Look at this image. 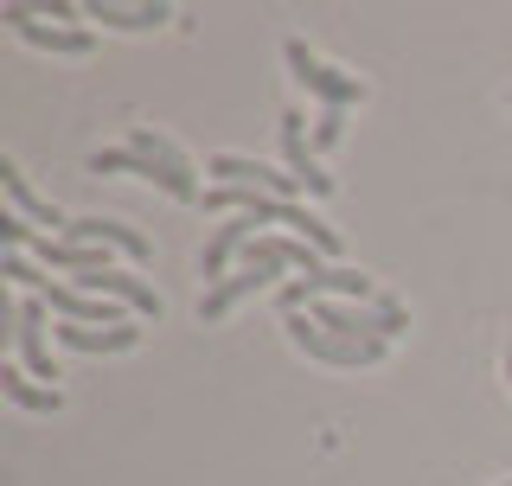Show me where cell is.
I'll use <instances>...</instances> for the list:
<instances>
[{
    "instance_id": "6",
    "label": "cell",
    "mask_w": 512,
    "mask_h": 486,
    "mask_svg": "<svg viewBox=\"0 0 512 486\" xmlns=\"http://www.w3.org/2000/svg\"><path fill=\"white\" fill-rule=\"evenodd\" d=\"M77 282H84V295H103V301H116V307H128V314H141V320H160V295H154V282H141V275H128V269L77 275Z\"/></svg>"
},
{
    "instance_id": "16",
    "label": "cell",
    "mask_w": 512,
    "mask_h": 486,
    "mask_svg": "<svg viewBox=\"0 0 512 486\" xmlns=\"http://www.w3.org/2000/svg\"><path fill=\"white\" fill-rule=\"evenodd\" d=\"M506 378H512V352H506Z\"/></svg>"
},
{
    "instance_id": "2",
    "label": "cell",
    "mask_w": 512,
    "mask_h": 486,
    "mask_svg": "<svg viewBox=\"0 0 512 486\" xmlns=\"http://www.w3.org/2000/svg\"><path fill=\"white\" fill-rule=\"evenodd\" d=\"M282 327H288V339H295L308 359H320V365H378L384 346H391V339H365V346H352V339H333V333H320L308 314H282Z\"/></svg>"
},
{
    "instance_id": "14",
    "label": "cell",
    "mask_w": 512,
    "mask_h": 486,
    "mask_svg": "<svg viewBox=\"0 0 512 486\" xmlns=\"http://www.w3.org/2000/svg\"><path fill=\"white\" fill-rule=\"evenodd\" d=\"M0 391L20 403V410H39V416H58L64 410V391H58V384H32L26 365H0Z\"/></svg>"
},
{
    "instance_id": "4",
    "label": "cell",
    "mask_w": 512,
    "mask_h": 486,
    "mask_svg": "<svg viewBox=\"0 0 512 486\" xmlns=\"http://www.w3.org/2000/svg\"><path fill=\"white\" fill-rule=\"evenodd\" d=\"M13 346H20L26 378H58L52 339H45V301H39V295H26L20 307H13Z\"/></svg>"
},
{
    "instance_id": "15",
    "label": "cell",
    "mask_w": 512,
    "mask_h": 486,
    "mask_svg": "<svg viewBox=\"0 0 512 486\" xmlns=\"http://www.w3.org/2000/svg\"><path fill=\"white\" fill-rule=\"evenodd\" d=\"M340 128H346V109H320V122H314V148H333V141H340Z\"/></svg>"
},
{
    "instance_id": "3",
    "label": "cell",
    "mask_w": 512,
    "mask_h": 486,
    "mask_svg": "<svg viewBox=\"0 0 512 486\" xmlns=\"http://www.w3.org/2000/svg\"><path fill=\"white\" fill-rule=\"evenodd\" d=\"M90 173H135V180H154L160 192H173V199H199V180L192 173H180V167H160V160H148V154H135V148H96L90 154Z\"/></svg>"
},
{
    "instance_id": "9",
    "label": "cell",
    "mask_w": 512,
    "mask_h": 486,
    "mask_svg": "<svg viewBox=\"0 0 512 486\" xmlns=\"http://www.w3.org/2000/svg\"><path fill=\"white\" fill-rule=\"evenodd\" d=\"M276 275H282V269H237V275H224L218 288H205V301H199V320H205V327H218V320L231 314L237 301H244V295H256V288H269Z\"/></svg>"
},
{
    "instance_id": "17",
    "label": "cell",
    "mask_w": 512,
    "mask_h": 486,
    "mask_svg": "<svg viewBox=\"0 0 512 486\" xmlns=\"http://www.w3.org/2000/svg\"><path fill=\"white\" fill-rule=\"evenodd\" d=\"M506 486H512V480H506Z\"/></svg>"
},
{
    "instance_id": "12",
    "label": "cell",
    "mask_w": 512,
    "mask_h": 486,
    "mask_svg": "<svg viewBox=\"0 0 512 486\" xmlns=\"http://www.w3.org/2000/svg\"><path fill=\"white\" fill-rule=\"evenodd\" d=\"M250 224H256V218H231V224H218V231L205 237V250H199V269H205V282H212V288L224 282V263H231V256H237V250H244V243L256 237Z\"/></svg>"
},
{
    "instance_id": "11",
    "label": "cell",
    "mask_w": 512,
    "mask_h": 486,
    "mask_svg": "<svg viewBox=\"0 0 512 486\" xmlns=\"http://www.w3.org/2000/svg\"><path fill=\"white\" fill-rule=\"evenodd\" d=\"M0 192H7V205H13L26 224H52V231H64V224H71V218H58V205H45L39 192L26 186V173L13 167V160H0Z\"/></svg>"
},
{
    "instance_id": "5",
    "label": "cell",
    "mask_w": 512,
    "mask_h": 486,
    "mask_svg": "<svg viewBox=\"0 0 512 486\" xmlns=\"http://www.w3.org/2000/svg\"><path fill=\"white\" fill-rule=\"evenodd\" d=\"M0 20H7L13 32H20L26 45H39V52H64V58H84L90 45H96L84 26H45V20H39V13H32V7H7V13H0Z\"/></svg>"
},
{
    "instance_id": "8",
    "label": "cell",
    "mask_w": 512,
    "mask_h": 486,
    "mask_svg": "<svg viewBox=\"0 0 512 486\" xmlns=\"http://www.w3.org/2000/svg\"><path fill=\"white\" fill-rule=\"evenodd\" d=\"M64 243H103V250H122V256H154V243L141 231H128V224H109V218H71L64 224Z\"/></svg>"
},
{
    "instance_id": "10",
    "label": "cell",
    "mask_w": 512,
    "mask_h": 486,
    "mask_svg": "<svg viewBox=\"0 0 512 486\" xmlns=\"http://www.w3.org/2000/svg\"><path fill=\"white\" fill-rule=\"evenodd\" d=\"M84 20H103V26H116V32H154V26H167V20H173V7H167V0H141V7L90 0V7H84Z\"/></svg>"
},
{
    "instance_id": "7",
    "label": "cell",
    "mask_w": 512,
    "mask_h": 486,
    "mask_svg": "<svg viewBox=\"0 0 512 486\" xmlns=\"http://www.w3.org/2000/svg\"><path fill=\"white\" fill-rule=\"evenodd\" d=\"M276 135H282V160H288V173H295V180L308 186L314 199H320V192H333V173H320V167H314V141H308V128H301V109H282V116H276Z\"/></svg>"
},
{
    "instance_id": "1",
    "label": "cell",
    "mask_w": 512,
    "mask_h": 486,
    "mask_svg": "<svg viewBox=\"0 0 512 486\" xmlns=\"http://www.w3.org/2000/svg\"><path fill=\"white\" fill-rule=\"evenodd\" d=\"M282 58H288V77H295L301 90H314L327 109H352V103H365V84L359 77H346V71H333V64H320L308 52V39H288L282 45Z\"/></svg>"
},
{
    "instance_id": "13",
    "label": "cell",
    "mask_w": 512,
    "mask_h": 486,
    "mask_svg": "<svg viewBox=\"0 0 512 486\" xmlns=\"http://www.w3.org/2000/svg\"><path fill=\"white\" fill-rule=\"evenodd\" d=\"M58 346L71 352H135L141 346V327H58Z\"/></svg>"
}]
</instances>
